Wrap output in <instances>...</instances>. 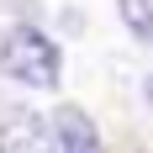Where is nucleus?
<instances>
[{"label": "nucleus", "mask_w": 153, "mask_h": 153, "mask_svg": "<svg viewBox=\"0 0 153 153\" xmlns=\"http://www.w3.org/2000/svg\"><path fill=\"white\" fill-rule=\"evenodd\" d=\"M0 74L16 85H32V90H53L63 74V53L37 27H11L0 37Z\"/></svg>", "instance_id": "obj_1"}, {"label": "nucleus", "mask_w": 153, "mask_h": 153, "mask_svg": "<svg viewBox=\"0 0 153 153\" xmlns=\"http://www.w3.org/2000/svg\"><path fill=\"white\" fill-rule=\"evenodd\" d=\"M116 5H122V27L153 48V0H116Z\"/></svg>", "instance_id": "obj_4"}, {"label": "nucleus", "mask_w": 153, "mask_h": 153, "mask_svg": "<svg viewBox=\"0 0 153 153\" xmlns=\"http://www.w3.org/2000/svg\"><path fill=\"white\" fill-rule=\"evenodd\" d=\"M143 90H148V106H153V74H148V85H143Z\"/></svg>", "instance_id": "obj_5"}, {"label": "nucleus", "mask_w": 153, "mask_h": 153, "mask_svg": "<svg viewBox=\"0 0 153 153\" xmlns=\"http://www.w3.org/2000/svg\"><path fill=\"white\" fill-rule=\"evenodd\" d=\"M48 143V122L32 111H0V148H42Z\"/></svg>", "instance_id": "obj_3"}, {"label": "nucleus", "mask_w": 153, "mask_h": 153, "mask_svg": "<svg viewBox=\"0 0 153 153\" xmlns=\"http://www.w3.org/2000/svg\"><path fill=\"white\" fill-rule=\"evenodd\" d=\"M48 143L63 148V153H95L100 148V132H95V122L79 106H58L48 116Z\"/></svg>", "instance_id": "obj_2"}]
</instances>
